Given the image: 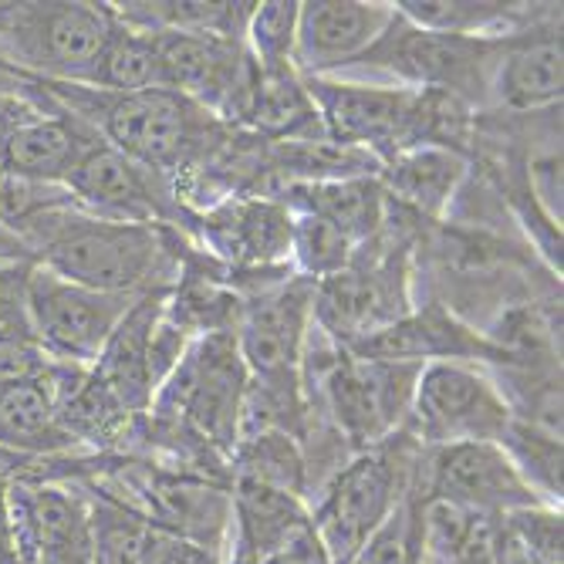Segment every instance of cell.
I'll return each instance as SVG.
<instances>
[{
    "mask_svg": "<svg viewBox=\"0 0 564 564\" xmlns=\"http://www.w3.org/2000/svg\"><path fill=\"white\" fill-rule=\"evenodd\" d=\"M358 358L372 362H395V366H433V362H477L490 369L497 362V351L467 322H459L436 301H416V307L399 322L366 335L345 348Z\"/></svg>",
    "mask_w": 564,
    "mask_h": 564,
    "instance_id": "obj_16",
    "label": "cell"
},
{
    "mask_svg": "<svg viewBox=\"0 0 564 564\" xmlns=\"http://www.w3.org/2000/svg\"><path fill=\"white\" fill-rule=\"evenodd\" d=\"M65 189L72 193L75 207L91 217L142 227H176L189 234L193 214L183 207L176 183L129 160L106 139L91 142L82 152V160L65 180Z\"/></svg>",
    "mask_w": 564,
    "mask_h": 564,
    "instance_id": "obj_8",
    "label": "cell"
},
{
    "mask_svg": "<svg viewBox=\"0 0 564 564\" xmlns=\"http://www.w3.org/2000/svg\"><path fill=\"white\" fill-rule=\"evenodd\" d=\"M166 294L170 291L142 294L91 362L95 379L116 395V402L129 416H145L152 399H156V379H152L149 351H152V328H156L166 307Z\"/></svg>",
    "mask_w": 564,
    "mask_h": 564,
    "instance_id": "obj_17",
    "label": "cell"
},
{
    "mask_svg": "<svg viewBox=\"0 0 564 564\" xmlns=\"http://www.w3.org/2000/svg\"><path fill=\"white\" fill-rule=\"evenodd\" d=\"M126 28L145 34H217L243 41L253 4L243 0H126L112 4Z\"/></svg>",
    "mask_w": 564,
    "mask_h": 564,
    "instance_id": "obj_23",
    "label": "cell"
},
{
    "mask_svg": "<svg viewBox=\"0 0 564 564\" xmlns=\"http://www.w3.org/2000/svg\"><path fill=\"white\" fill-rule=\"evenodd\" d=\"M315 332V281L291 274L243 297L234 328L240 358L250 376H301L304 348Z\"/></svg>",
    "mask_w": 564,
    "mask_h": 564,
    "instance_id": "obj_11",
    "label": "cell"
},
{
    "mask_svg": "<svg viewBox=\"0 0 564 564\" xmlns=\"http://www.w3.org/2000/svg\"><path fill=\"white\" fill-rule=\"evenodd\" d=\"M119 31L112 4L91 0H24L0 4V62L37 82L88 85Z\"/></svg>",
    "mask_w": 564,
    "mask_h": 564,
    "instance_id": "obj_4",
    "label": "cell"
},
{
    "mask_svg": "<svg viewBox=\"0 0 564 564\" xmlns=\"http://www.w3.org/2000/svg\"><path fill=\"white\" fill-rule=\"evenodd\" d=\"M420 366H395L358 358L332 345L318 328L307 338L301 382L307 405L322 413L338 436L366 453L405 430Z\"/></svg>",
    "mask_w": 564,
    "mask_h": 564,
    "instance_id": "obj_3",
    "label": "cell"
},
{
    "mask_svg": "<svg viewBox=\"0 0 564 564\" xmlns=\"http://www.w3.org/2000/svg\"><path fill=\"white\" fill-rule=\"evenodd\" d=\"M507 531L541 564H564V514L561 507L534 503L503 518Z\"/></svg>",
    "mask_w": 564,
    "mask_h": 564,
    "instance_id": "obj_33",
    "label": "cell"
},
{
    "mask_svg": "<svg viewBox=\"0 0 564 564\" xmlns=\"http://www.w3.org/2000/svg\"><path fill=\"white\" fill-rule=\"evenodd\" d=\"M399 18L423 31L453 37H503L531 24L544 4H503V0H399Z\"/></svg>",
    "mask_w": 564,
    "mask_h": 564,
    "instance_id": "obj_24",
    "label": "cell"
},
{
    "mask_svg": "<svg viewBox=\"0 0 564 564\" xmlns=\"http://www.w3.org/2000/svg\"><path fill=\"white\" fill-rule=\"evenodd\" d=\"M186 237L230 271L291 268V210L264 193H237L196 210Z\"/></svg>",
    "mask_w": 564,
    "mask_h": 564,
    "instance_id": "obj_10",
    "label": "cell"
},
{
    "mask_svg": "<svg viewBox=\"0 0 564 564\" xmlns=\"http://www.w3.org/2000/svg\"><path fill=\"white\" fill-rule=\"evenodd\" d=\"M294 37H297V0H264V4H253L243 31V47L261 72L294 68Z\"/></svg>",
    "mask_w": 564,
    "mask_h": 564,
    "instance_id": "obj_30",
    "label": "cell"
},
{
    "mask_svg": "<svg viewBox=\"0 0 564 564\" xmlns=\"http://www.w3.org/2000/svg\"><path fill=\"white\" fill-rule=\"evenodd\" d=\"M98 139L101 135L85 119H78L75 112L55 106V109L37 112L34 119L21 122L4 139L0 170L28 176V180L65 186L68 173L82 160V152Z\"/></svg>",
    "mask_w": 564,
    "mask_h": 564,
    "instance_id": "obj_20",
    "label": "cell"
},
{
    "mask_svg": "<svg viewBox=\"0 0 564 564\" xmlns=\"http://www.w3.org/2000/svg\"><path fill=\"white\" fill-rule=\"evenodd\" d=\"M51 366L55 362L41 351L31 335H0V389L41 379Z\"/></svg>",
    "mask_w": 564,
    "mask_h": 564,
    "instance_id": "obj_34",
    "label": "cell"
},
{
    "mask_svg": "<svg viewBox=\"0 0 564 564\" xmlns=\"http://www.w3.org/2000/svg\"><path fill=\"white\" fill-rule=\"evenodd\" d=\"M34 264H0V335H31L24 315V284Z\"/></svg>",
    "mask_w": 564,
    "mask_h": 564,
    "instance_id": "obj_35",
    "label": "cell"
},
{
    "mask_svg": "<svg viewBox=\"0 0 564 564\" xmlns=\"http://www.w3.org/2000/svg\"><path fill=\"white\" fill-rule=\"evenodd\" d=\"M474 160L443 145L405 149L379 166V183L399 210L423 224H443L464 189Z\"/></svg>",
    "mask_w": 564,
    "mask_h": 564,
    "instance_id": "obj_18",
    "label": "cell"
},
{
    "mask_svg": "<svg viewBox=\"0 0 564 564\" xmlns=\"http://www.w3.org/2000/svg\"><path fill=\"white\" fill-rule=\"evenodd\" d=\"M149 564H227V554L217 551V547L199 544V541H189V538H176V534L156 531Z\"/></svg>",
    "mask_w": 564,
    "mask_h": 564,
    "instance_id": "obj_36",
    "label": "cell"
},
{
    "mask_svg": "<svg viewBox=\"0 0 564 564\" xmlns=\"http://www.w3.org/2000/svg\"><path fill=\"white\" fill-rule=\"evenodd\" d=\"M41 88L55 106L85 119L129 160L170 176L176 183V193H183V186L196 176L214 170L237 132L214 112L199 109L196 101L166 88H145L129 95H109L88 85L58 82H41Z\"/></svg>",
    "mask_w": 564,
    "mask_h": 564,
    "instance_id": "obj_1",
    "label": "cell"
},
{
    "mask_svg": "<svg viewBox=\"0 0 564 564\" xmlns=\"http://www.w3.org/2000/svg\"><path fill=\"white\" fill-rule=\"evenodd\" d=\"M497 47L500 37H453V34L423 31L399 18L395 11L386 34L358 58V65L345 72V78L382 75L389 85L416 88V91H443L467 101L477 112H487Z\"/></svg>",
    "mask_w": 564,
    "mask_h": 564,
    "instance_id": "obj_5",
    "label": "cell"
},
{
    "mask_svg": "<svg viewBox=\"0 0 564 564\" xmlns=\"http://www.w3.org/2000/svg\"><path fill=\"white\" fill-rule=\"evenodd\" d=\"M395 4L362 0H307L297 4L294 72L301 78L345 75L386 34Z\"/></svg>",
    "mask_w": 564,
    "mask_h": 564,
    "instance_id": "obj_15",
    "label": "cell"
},
{
    "mask_svg": "<svg viewBox=\"0 0 564 564\" xmlns=\"http://www.w3.org/2000/svg\"><path fill=\"white\" fill-rule=\"evenodd\" d=\"M18 564H91L88 497L78 480L24 477L11 487Z\"/></svg>",
    "mask_w": 564,
    "mask_h": 564,
    "instance_id": "obj_14",
    "label": "cell"
},
{
    "mask_svg": "<svg viewBox=\"0 0 564 564\" xmlns=\"http://www.w3.org/2000/svg\"><path fill=\"white\" fill-rule=\"evenodd\" d=\"M355 564H426L420 500H402L386 524L369 538Z\"/></svg>",
    "mask_w": 564,
    "mask_h": 564,
    "instance_id": "obj_32",
    "label": "cell"
},
{
    "mask_svg": "<svg viewBox=\"0 0 564 564\" xmlns=\"http://www.w3.org/2000/svg\"><path fill=\"white\" fill-rule=\"evenodd\" d=\"M227 564H332L315 528H307L301 538H294L284 551L268 554V557H250V554H237L227 551Z\"/></svg>",
    "mask_w": 564,
    "mask_h": 564,
    "instance_id": "obj_37",
    "label": "cell"
},
{
    "mask_svg": "<svg viewBox=\"0 0 564 564\" xmlns=\"http://www.w3.org/2000/svg\"><path fill=\"white\" fill-rule=\"evenodd\" d=\"M430 497L487 518H507L521 507L544 503L500 443L426 446L423 500Z\"/></svg>",
    "mask_w": 564,
    "mask_h": 564,
    "instance_id": "obj_12",
    "label": "cell"
},
{
    "mask_svg": "<svg viewBox=\"0 0 564 564\" xmlns=\"http://www.w3.org/2000/svg\"><path fill=\"white\" fill-rule=\"evenodd\" d=\"M355 243L338 234L332 224L312 214H294L291 210V268L294 274L307 281H325L341 274L351 258H355Z\"/></svg>",
    "mask_w": 564,
    "mask_h": 564,
    "instance_id": "obj_29",
    "label": "cell"
},
{
    "mask_svg": "<svg viewBox=\"0 0 564 564\" xmlns=\"http://www.w3.org/2000/svg\"><path fill=\"white\" fill-rule=\"evenodd\" d=\"M88 88L109 91V95L160 88V65H156V44H152V34L126 28L119 21V31L109 41L106 55L98 58V65L88 78Z\"/></svg>",
    "mask_w": 564,
    "mask_h": 564,
    "instance_id": "obj_27",
    "label": "cell"
},
{
    "mask_svg": "<svg viewBox=\"0 0 564 564\" xmlns=\"http://www.w3.org/2000/svg\"><path fill=\"white\" fill-rule=\"evenodd\" d=\"M183 240L186 234L176 227L101 220L75 203L51 210L24 237L34 264L44 271L95 291L135 297L176 284Z\"/></svg>",
    "mask_w": 564,
    "mask_h": 564,
    "instance_id": "obj_2",
    "label": "cell"
},
{
    "mask_svg": "<svg viewBox=\"0 0 564 564\" xmlns=\"http://www.w3.org/2000/svg\"><path fill=\"white\" fill-rule=\"evenodd\" d=\"M318 109L325 135L341 145L366 152L379 166L399 152L413 149L416 88L362 78H304Z\"/></svg>",
    "mask_w": 564,
    "mask_h": 564,
    "instance_id": "obj_9",
    "label": "cell"
},
{
    "mask_svg": "<svg viewBox=\"0 0 564 564\" xmlns=\"http://www.w3.org/2000/svg\"><path fill=\"white\" fill-rule=\"evenodd\" d=\"M564 88V41H561V4L544 11L500 37L494 72H490V106L487 112L534 116L561 109Z\"/></svg>",
    "mask_w": 564,
    "mask_h": 564,
    "instance_id": "obj_13",
    "label": "cell"
},
{
    "mask_svg": "<svg viewBox=\"0 0 564 564\" xmlns=\"http://www.w3.org/2000/svg\"><path fill=\"white\" fill-rule=\"evenodd\" d=\"M230 477L294 494L307 503L304 456H301L297 440L288 433H261V436L240 440L230 453Z\"/></svg>",
    "mask_w": 564,
    "mask_h": 564,
    "instance_id": "obj_26",
    "label": "cell"
},
{
    "mask_svg": "<svg viewBox=\"0 0 564 564\" xmlns=\"http://www.w3.org/2000/svg\"><path fill=\"white\" fill-rule=\"evenodd\" d=\"M68 203L75 199L58 183H41V180H28V176L0 170V224L14 230L21 240L37 220H44L51 210L68 207Z\"/></svg>",
    "mask_w": 564,
    "mask_h": 564,
    "instance_id": "obj_31",
    "label": "cell"
},
{
    "mask_svg": "<svg viewBox=\"0 0 564 564\" xmlns=\"http://www.w3.org/2000/svg\"><path fill=\"white\" fill-rule=\"evenodd\" d=\"M294 214H312L345 234L355 247L369 243L389 220V196L379 176H341L284 183L271 193Z\"/></svg>",
    "mask_w": 564,
    "mask_h": 564,
    "instance_id": "obj_19",
    "label": "cell"
},
{
    "mask_svg": "<svg viewBox=\"0 0 564 564\" xmlns=\"http://www.w3.org/2000/svg\"><path fill=\"white\" fill-rule=\"evenodd\" d=\"M510 420V405L484 366L433 362L420 369L405 430L423 446L500 443Z\"/></svg>",
    "mask_w": 564,
    "mask_h": 564,
    "instance_id": "obj_7",
    "label": "cell"
},
{
    "mask_svg": "<svg viewBox=\"0 0 564 564\" xmlns=\"http://www.w3.org/2000/svg\"><path fill=\"white\" fill-rule=\"evenodd\" d=\"M0 264H34L31 247L4 224H0Z\"/></svg>",
    "mask_w": 564,
    "mask_h": 564,
    "instance_id": "obj_38",
    "label": "cell"
},
{
    "mask_svg": "<svg viewBox=\"0 0 564 564\" xmlns=\"http://www.w3.org/2000/svg\"><path fill=\"white\" fill-rule=\"evenodd\" d=\"M312 528L307 503L294 494L253 484V480H230V541L227 551L268 557L284 551L294 538Z\"/></svg>",
    "mask_w": 564,
    "mask_h": 564,
    "instance_id": "obj_21",
    "label": "cell"
},
{
    "mask_svg": "<svg viewBox=\"0 0 564 564\" xmlns=\"http://www.w3.org/2000/svg\"><path fill=\"white\" fill-rule=\"evenodd\" d=\"M88 497L91 564H149L156 531L135 507L91 477H75Z\"/></svg>",
    "mask_w": 564,
    "mask_h": 564,
    "instance_id": "obj_25",
    "label": "cell"
},
{
    "mask_svg": "<svg viewBox=\"0 0 564 564\" xmlns=\"http://www.w3.org/2000/svg\"><path fill=\"white\" fill-rule=\"evenodd\" d=\"M135 301V294H109L65 281L41 264L31 268L24 284L31 338L51 362L62 366H91Z\"/></svg>",
    "mask_w": 564,
    "mask_h": 564,
    "instance_id": "obj_6",
    "label": "cell"
},
{
    "mask_svg": "<svg viewBox=\"0 0 564 564\" xmlns=\"http://www.w3.org/2000/svg\"><path fill=\"white\" fill-rule=\"evenodd\" d=\"M500 446L507 449V456L514 459V467L521 470V477L528 480V487L551 507H561V436L541 433L521 420H510L507 433L500 436Z\"/></svg>",
    "mask_w": 564,
    "mask_h": 564,
    "instance_id": "obj_28",
    "label": "cell"
},
{
    "mask_svg": "<svg viewBox=\"0 0 564 564\" xmlns=\"http://www.w3.org/2000/svg\"><path fill=\"white\" fill-rule=\"evenodd\" d=\"M0 446L28 453V456L82 453L58 426L51 369L41 379H28V382L0 389Z\"/></svg>",
    "mask_w": 564,
    "mask_h": 564,
    "instance_id": "obj_22",
    "label": "cell"
}]
</instances>
